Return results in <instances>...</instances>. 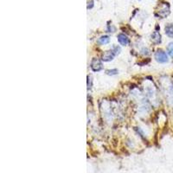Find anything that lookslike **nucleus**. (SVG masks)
I'll return each instance as SVG.
<instances>
[{"label": "nucleus", "mask_w": 173, "mask_h": 173, "mask_svg": "<svg viewBox=\"0 0 173 173\" xmlns=\"http://www.w3.org/2000/svg\"><path fill=\"white\" fill-rule=\"evenodd\" d=\"M118 41L121 44V45H123V46H126V45H128L129 44V38L127 37V36H125V34H119L118 35Z\"/></svg>", "instance_id": "nucleus-6"}, {"label": "nucleus", "mask_w": 173, "mask_h": 173, "mask_svg": "<svg viewBox=\"0 0 173 173\" xmlns=\"http://www.w3.org/2000/svg\"><path fill=\"white\" fill-rule=\"evenodd\" d=\"M116 55L115 52L114 51V49L112 50H108L107 52H105L103 55H102V60L104 62H110L112 60H114V56Z\"/></svg>", "instance_id": "nucleus-4"}, {"label": "nucleus", "mask_w": 173, "mask_h": 173, "mask_svg": "<svg viewBox=\"0 0 173 173\" xmlns=\"http://www.w3.org/2000/svg\"><path fill=\"white\" fill-rule=\"evenodd\" d=\"M91 68L95 72H99L103 68V65L101 60L97 59V58H94L91 62Z\"/></svg>", "instance_id": "nucleus-3"}, {"label": "nucleus", "mask_w": 173, "mask_h": 173, "mask_svg": "<svg viewBox=\"0 0 173 173\" xmlns=\"http://www.w3.org/2000/svg\"><path fill=\"white\" fill-rule=\"evenodd\" d=\"M170 12H171V11H170V5L168 4L167 2H162L158 6V8H157L155 12V15L157 17L165 18H166L167 16H169Z\"/></svg>", "instance_id": "nucleus-1"}, {"label": "nucleus", "mask_w": 173, "mask_h": 173, "mask_svg": "<svg viewBox=\"0 0 173 173\" xmlns=\"http://www.w3.org/2000/svg\"><path fill=\"white\" fill-rule=\"evenodd\" d=\"M155 59L159 63H165L168 62V56L165 51H163L162 49H158L155 53Z\"/></svg>", "instance_id": "nucleus-2"}, {"label": "nucleus", "mask_w": 173, "mask_h": 173, "mask_svg": "<svg viewBox=\"0 0 173 173\" xmlns=\"http://www.w3.org/2000/svg\"><path fill=\"white\" fill-rule=\"evenodd\" d=\"M110 42V37L108 36H102L99 38V40L97 41V42L99 44H101V45H105V44H108V42Z\"/></svg>", "instance_id": "nucleus-8"}, {"label": "nucleus", "mask_w": 173, "mask_h": 173, "mask_svg": "<svg viewBox=\"0 0 173 173\" xmlns=\"http://www.w3.org/2000/svg\"><path fill=\"white\" fill-rule=\"evenodd\" d=\"M165 34L169 37L173 38V24H167L165 28Z\"/></svg>", "instance_id": "nucleus-7"}, {"label": "nucleus", "mask_w": 173, "mask_h": 173, "mask_svg": "<svg viewBox=\"0 0 173 173\" xmlns=\"http://www.w3.org/2000/svg\"><path fill=\"white\" fill-rule=\"evenodd\" d=\"M167 51L168 54L170 55L171 57H173V42L169 43V45L167 46Z\"/></svg>", "instance_id": "nucleus-9"}, {"label": "nucleus", "mask_w": 173, "mask_h": 173, "mask_svg": "<svg viewBox=\"0 0 173 173\" xmlns=\"http://www.w3.org/2000/svg\"><path fill=\"white\" fill-rule=\"evenodd\" d=\"M107 74L108 75H117L118 74V70L117 69H112V70H108Z\"/></svg>", "instance_id": "nucleus-10"}, {"label": "nucleus", "mask_w": 173, "mask_h": 173, "mask_svg": "<svg viewBox=\"0 0 173 173\" xmlns=\"http://www.w3.org/2000/svg\"><path fill=\"white\" fill-rule=\"evenodd\" d=\"M94 6V1L93 0H88V9H90Z\"/></svg>", "instance_id": "nucleus-11"}, {"label": "nucleus", "mask_w": 173, "mask_h": 173, "mask_svg": "<svg viewBox=\"0 0 173 173\" xmlns=\"http://www.w3.org/2000/svg\"><path fill=\"white\" fill-rule=\"evenodd\" d=\"M151 42H153L154 44H159L162 41L161 35H160V33H159L158 30H155V31L151 34Z\"/></svg>", "instance_id": "nucleus-5"}]
</instances>
